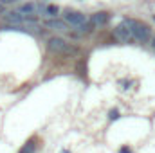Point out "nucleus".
Returning a JSON list of instances; mask_svg holds the SVG:
<instances>
[{"label": "nucleus", "mask_w": 155, "mask_h": 153, "mask_svg": "<svg viewBox=\"0 0 155 153\" xmlns=\"http://www.w3.org/2000/svg\"><path fill=\"white\" fill-rule=\"evenodd\" d=\"M130 29H132V33H134V38L139 40V41H148L150 40V29L146 27V25H143L141 22H134V20H126L124 22Z\"/></svg>", "instance_id": "obj_2"}, {"label": "nucleus", "mask_w": 155, "mask_h": 153, "mask_svg": "<svg viewBox=\"0 0 155 153\" xmlns=\"http://www.w3.org/2000/svg\"><path fill=\"white\" fill-rule=\"evenodd\" d=\"M78 29H79V33H88V31H90V25L83 24V25H81V27H78Z\"/></svg>", "instance_id": "obj_9"}, {"label": "nucleus", "mask_w": 155, "mask_h": 153, "mask_svg": "<svg viewBox=\"0 0 155 153\" xmlns=\"http://www.w3.org/2000/svg\"><path fill=\"white\" fill-rule=\"evenodd\" d=\"M152 45H153V47H155V38H153V41H152Z\"/></svg>", "instance_id": "obj_12"}, {"label": "nucleus", "mask_w": 155, "mask_h": 153, "mask_svg": "<svg viewBox=\"0 0 155 153\" xmlns=\"http://www.w3.org/2000/svg\"><path fill=\"white\" fill-rule=\"evenodd\" d=\"M45 25H47L49 29H54V31H67V29H69L67 22H63V20H47Z\"/></svg>", "instance_id": "obj_5"}, {"label": "nucleus", "mask_w": 155, "mask_h": 153, "mask_svg": "<svg viewBox=\"0 0 155 153\" xmlns=\"http://www.w3.org/2000/svg\"><path fill=\"white\" fill-rule=\"evenodd\" d=\"M4 5H5V4H2V2H0V15L4 13Z\"/></svg>", "instance_id": "obj_11"}, {"label": "nucleus", "mask_w": 155, "mask_h": 153, "mask_svg": "<svg viewBox=\"0 0 155 153\" xmlns=\"http://www.w3.org/2000/svg\"><path fill=\"white\" fill-rule=\"evenodd\" d=\"M114 36L121 43H128V41L134 40V33H132V29L126 24H121V25H117L116 29H114Z\"/></svg>", "instance_id": "obj_3"}, {"label": "nucleus", "mask_w": 155, "mask_h": 153, "mask_svg": "<svg viewBox=\"0 0 155 153\" xmlns=\"http://www.w3.org/2000/svg\"><path fill=\"white\" fill-rule=\"evenodd\" d=\"M47 47H49V50H52L56 54H69V56L76 54L74 47H71L63 38H51L47 41Z\"/></svg>", "instance_id": "obj_1"}, {"label": "nucleus", "mask_w": 155, "mask_h": 153, "mask_svg": "<svg viewBox=\"0 0 155 153\" xmlns=\"http://www.w3.org/2000/svg\"><path fill=\"white\" fill-rule=\"evenodd\" d=\"M107 22H108V15H107V13H96V15H92V25L101 27V25H105Z\"/></svg>", "instance_id": "obj_6"}, {"label": "nucleus", "mask_w": 155, "mask_h": 153, "mask_svg": "<svg viewBox=\"0 0 155 153\" xmlns=\"http://www.w3.org/2000/svg\"><path fill=\"white\" fill-rule=\"evenodd\" d=\"M20 153H35V144H33V142L25 144V146H24V150H22Z\"/></svg>", "instance_id": "obj_7"}, {"label": "nucleus", "mask_w": 155, "mask_h": 153, "mask_svg": "<svg viewBox=\"0 0 155 153\" xmlns=\"http://www.w3.org/2000/svg\"><path fill=\"white\" fill-rule=\"evenodd\" d=\"M2 4H15V2H20V0H0Z\"/></svg>", "instance_id": "obj_10"}, {"label": "nucleus", "mask_w": 155, "mask_h": 153, "mask_svg": "<svg viewBox=\"0 0 155 153\" xmlns=\"http://www.w3.org/2000/svg\"><path fill=\"white\" fill-rule=\"evenodd\" d=\"M65 22L71 24V25H74V27H81L83 24H87V18L81 13H67L65 15Z\"/></svg>", "instance_id": "obj_4"}, {"label": "nucleus", "mask_w": 155, "mask_h": 153, "mask_svg": "<svg viewBox=\"0 0 155 153\" xmlns=\"http://www.w3.org/2000/svg\"><path fill=\"white\" fill-rule=\"evenodd\" d=\"M45 13L52 16V15H56V13H58V7H56V5H49V7H45Z\"/></svg>", "instance_id": "obj_8"}]
</instances>
